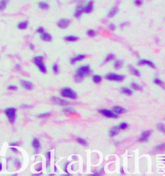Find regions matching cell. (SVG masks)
<instances>
[{
    "label": "cell",
    "mask_w": 165,
    "mask_h": 176,
    "mask_svg": "<svg viewBox=\"0 0 165 176\" xmlns=\"http://www.w3.org/2000/svg\"><path fill=\"white\" fill-rule=\"evenodd\" d=\"M53 70L55 74H57V73L59 72V68H58V66H57V65H54V66H53Z\"/></svg>",
    "instance_id": "e575fe53"
},
{
    "label": "cell",
    "mask_w": 165,
    "mask_h": 176,
    "mask_svg": "<svg viewBox=\"0 0 165 176\" xmlns=\"http://www.w3.org/2000/svg\"><path fill=\"white\" fill-rule=\"evenodd\" d=\"M43 61V57L42 56H36L34 60V63L38 66L41 72L43 73H46V68Z\"/></svg>",
    "instance_id": "6da1fadb"
},
{
    "label": "cell",
    "mask_w": 165,
    "mask_h": 176,
    "mask_svg": "<svg viewBox=\"0 0 165 176\" xmlns=\"http://www.w3.org/2000/svg\"><path fill=\"white\" fill-rule=\"evenodd\" d=\"M51 101L53 104H55V105H65L68 104V102H66L65 100H63L61 99H60L58 97H52L51 99Z\"/></svg>",
    "instance_id": "ba28073f"
},
{
    "label": "cell",
    "mask_w": 165,
    "mask_h": 176,
    "mask_svg": "<svg viewBox=\"0 0 165 176\" xmlns=\"http://www.w3.org/2000/svg\"><path fill=\"white\" fill-rule=\"evenodd\" d=\"M100 113L102 114L103 115H104L105 116L107 117H112V118H116L117 116V114H115V113H114L112 111L108 110H100Z\"/></svg>",
    "instance_id": "52a82bcc"
},
{
    "label": "cell",
    "mask_w": 165,
    "mask_h": 176,
    "mask_svg": "<svg viewBox=\"0 0 165 176\" xmlns=\"http://www.w3.org/2000/svg\"><path fill=\"white\" fill-rule=\"evenodd\" d=\"M21 85L26 90H31L33 87V85H32V83L27 81H21Z\"/></svg>",
    "instance_id": "5bb4252c"
},
{
    "label": "cell",
    "mask_w": 165,
    "mask_h": 176,
    "mask_svg": "<svg viewBox=\"0 0 165 176\" xmlns=\"http://www.w3.org/2000/svg\"><path fill=\"white\" fill-rule=\"evenodd\" d=\"M138 65H146L150 66V67H152V68H155V66H154V65L153 64V63L150 61H148V60H141V61L138 63Z\"/></svg>",
    "instance_id": "9a60e30c"
},
{
    "label": "cell",
    "mask_w": 165,
    "mask_h": 176,
    "mask_svg": "<svg viewBox=\"0 0 165 176\" xmlns=\"http://www.w3.org/2000/svg\"><path fill=\"white\" fill-rule=\"evenodd\" d=\"M11 150H12V151H14V152H17V150H16V149H15V148H11Z\"/></svg>",
    "instance_id": "7dc6e473"
},
{
    "label": "cell",
    "mask_w": 165,
    "mask_h": 176,
    "mask_svg": "<svg viewBox=\"0 0 165 176\" xmlns=\"http://www.w3.org/2000/svg\"><path fill=\"white\" fill-rule=\"evenodd\" d=\"M108 29H110V30L114 31L115 29V25L114 24H113V23H110L108 25Z\"/></svg>",
    "instance_id": "8d00e7d4"
},
{
    "label": "cell",
    "mask_w": 165,
    "mask_h": 176,
    "mask_svg": "<svg viewBox=\"0 0 165 176\" xmlns=\"http://www.w3.org/2000/svg\"><path fill=\"white\" fill-rule=\"evenodd\" d=\"M41 38L42 40H44L45 41H50L52 40V36H51L50 34L49 33H46L45 32L41 34Z\"/></svg>",
    "instance_id": "4fadbf2b"
},
{
    "label": "cell",
    "mask_w": 165,
    "mask_h": 176,
    "mask_svg": "<svg viewBox=\"0 0 165 176\" xmlns=\"http://www.w3.org/2000/svg\"><path fill=\"white\" fill-rule=\"evenodd\" d=\"M78 38L76 37V36H74V35H68V36H66L65 38V40L67 41H70V42H74L77 41Z\"/></svg>",
    "instance_id": "7402d4cb"
},
{
    "label": "cell",
    "mask_w": 165,
    "mask_h": 176,
    "mask_svg": "<svg viewBox=\"0 0 165 176\" xmlns=\"http://www.w3.org/2000/svg\"><path fill=\"white\" fill-rule=\"evenodd\" d=\"M117 11H118V10H117V8L116 7H113L112 9L110 10V11L108 12V15L109 18H113L114 16L116 15V14L117 13Z\"/></svg>",
    "instance_id": "ffe728a7"
},
{
    "label": "cell",
    "mask_w": 165,
    "mask_h": 176,
    "mask_svg": "<svg viewBox=\"0 0 165 176\" xmlns=\"http://www.w3.org/2000/svg\"><path fill=\"white\" fill-rule=\"evenodd\" d=\"M123 63L122 61H116L114 63V68L115 69H120L123 66Z\"/></svg>",
    "instance_id": "cb8c5ba5"
},
{
    "label": "cell",
    "mask_w": 165,
    "mask_h": 176,
    "mask_svg": "<svg viewBox=\"0 0 165 176\" xmlns=\"http://www.w3.org/2000/svg\"><path fill=\"white\" fill-rule=\"evenodd\" d=\"M30 48L31 49H34V46L32 44H30Z\"/></svg>",
    "instance_id": "f6af8a7d"
},
{
    "label": "cell",
    "mask_w": 165,
    "mask_h": 176,
    "mask_svg": "<svg viewBox=\"0 0 165 176\" xmlns=\"http://www.w3.org/2000/svg\"><path fill=\"white\" fill-rule=\"evenodd\" d=\"M2 170V164L1 163H0V171Z\"/></svg>",
    "instance_id": "bcb514c9"
},
{
    "label": "cell",
    "mask_w": 165,
    "mask_h": 176,
    "mask_svg": "<svg viewBox=\"0 0 165 176\" xmlns=\"http://www.w3.org/2000/svg\"><path fill=\"white\" fill-rule=\"evenodd\" d=\"M115 57V55L112 54H110L109 55L107 56V57H106L105 59V61H111V60H112L114 59Z\"/></svg>",
    "instance_id": "1f68e13d"
},
{
    "label": "cell",
    "mask_w": 165,
    "mask_h": 176,
    "mask_svg": "<svg viewBox=\"0 0 165 176\" xmlns=\"http://www.w3.org/2000/svg\"><path fill=\"white\" fill-rule=\"evenodd\" d=\"M150 134H151V131H149V130L143 132L141 135V137L139 138V141L140 142H145V141H147L148 139L150 136Z\"/></svg>",
    "instance_id": "30bf717a"
},
{
    "label": "cell",
    "mask_w": 165,
    "mask_h": 176,
    "mask_svg": "<svg viewBox=\"0 0 165 176\" xmlns=\"http://www.w3.org/2000/svg\"><path fill=\"white\" fill-rule=\"evenodd\" d=\"M85 57V55H83V54H79V55H78L75 57H74V58H72V59L71 60V61H70L71 64L75 63V62L77 61H81V60H83Z\"/></svg>",
    "instance_id": "ac0fdd59"
},
{
    "label": "cell",
    "mask_w": 165,
    "mask_h": 176,
    "mask_svg": "<svg viewBox=\"0 0 165 176\" xmlns=\"http://www.w3.org/2000/svg\"><path fill=\"white\" fill-rule=\"evenodd\" d=\"M127 127H128L127 123H121V125H120L119 128L122 129V130H124V129H125V128H126Z\"/></svg>",
    "instance_id": "836d02e7"
},
{
    "label": "cell",
    "mask_w": 165,
    "mask_h": 176,
    "mask_svg": "<svg viewBox=\"0 0 165 176\" xmlns=\"http://www.w3.org/2000/svg\"><path fill=\"white\" fill-rule=\"evenodd\" d=\"M83 12V7H82L81 5H79V6H77V9L74 12V16L76 18H79Z\"/></svg>",
    "instance_id": "7c38bea8"
},
{
    "label": "cell",
    "mask_w": 165,
    "mask_h": 176,
    "mask_svg": "<svg viewBox=\"0 0 165 176\" xmlns=\"http://www.w3.org/2000/svg\"><path fill=\"white\" fill-rule=\"evenodd\" d=\"M143 3V0H134V4L136 6L140 7Z\"/></svg>",
    "instance_id": "d6a6232c"
},
{
    "label": "cell",
    "mask_w": 165,
    "mask_h": 176,
    "mask_svg": "<svg viewBox=\"0 0 165 176\" xmlns=\"http://www.w3.org/2000/svg\"><path fill=\"white\" fill-rule=\"evenodd\" d=\"M87 35L88 36H90V37H94L95 35V31L94 30L90 29V30H88L87 31Z\"/></svg>",
    "instance_id": "4dcf8cb0"
},
{
    "label": "cell",
    "mask_w": 165,
    "mask_h": 176,
    "mask_svg": "<svg viewBox=\"0 0 165 176\" xmlns=\"http://www.w3.org/2000/svg\"><path fill=\"white\" fill-rule=\"evenodd\" d=\"M130 72L132 73L133 75H136V76H140V72H139V71L138 70H137L136 68H132L131 67L130 68Z\"/></svg>",
    "instance_id": "484cf974"
},
{
    "label": "cell",
    "mask_w": 165,
    "mask_h": 176,
    "mask_svg": "<svg viewBox=\"0 0 165 176\" xmlns=\"http://www.w3.org/2000/svg\"><path fill=\"white\" fill-rule=\"evenodd\" d=\"M61 95L63 97H69L70 99H75L77 97L76 93L71 88H64L61 91Z\"/></svg>",
    "instance_id": "7a4b0ae2"
},
{
    "label": "cell",
    "mask_w": 165,
    "mask_h": 176,
    "mask_svg": "<svg viewBox=\"0 0 165 176\" xmlns=\"http://www.w3.org/2000/svg\"><path fill=\"white\" fill-rule=\"evenodd\" d=\"M93 81L95 83H99L101 81V77H100L99 75H95L93 77Z\"/></svg>",
    "instance_id": "f546056e"
},
{
    "label": "cell",
    "mask_w": 165,
    "mask_h": 176,
    "mask_svg": "<svg viewBox=\"0 0 165 176\" xmlns=\"http://www.w3.org/2000/svg\"><path fill=\"white\" fill-rule=\"evenodd\" d=\"M28 21H21L18 24V29H21V30H24L26 29L28 26Z\"/></svg>",
    "instance_id": "e0dca14e"
},
{
    "label": "cell",
    "mask_w": 165,
    "mask_h": 176,
    "mask_svg": "<svg viewBox=\"0 0 165 176\" xmlns=\"http://www.w3.org/2000/svg\"><path fill=\"white\" fill-rule=\"evenodd\" d=\"M126 23L125 22V23H121V27H124V26H125L126 25Z\"/></svg>",
    "instance_id": "ee69618b"
},
{
    "label": "cell",
    "mask_w": 165,
    "mask_h": 176,
    "mask_svg": "<svg viewBox=\"0 0 165 176\" xmlns=\"http://www.w3.org/2000/svg\"><path fill=\"white\" fill-rule=\"evenodd\" d=\"M130 86H131V88L135 90H141L142 89V87L139 85L135 83H132Z\"/></svg>",
    "instance_id": "d4e9b609"
},
{
    "label": "cell",
    "mask_w": 165,
    "mask_h": 176,
    "mask_svg": "<svg viewBox=\"0 0 165 176\" xmlns=\"http://www.w3.org/2000/svg\"><path fill=\"white\" fill-rule=\"evenodd\" d=\"M70 25V20L67 18H63L58 21L57 26L59 28L62 29H65L67 28Z\"/></svg>",
    "instance_id": "5b68a950"
},
{
    "label": "cell",
    "mask_w": 165,
    "mask_h": 176,
    "mask_svg": "<svg viewBox=\"0 0 165 176\" xmlns=\"http://www.w3.org/2000/svg\"><path fill=\"white\" fill-rule=\"evenodd\" d=\"M118 133H119V127L114 126L110 129V132H109V135H110V136L113 137L118 134Z\"/></svg>",
    "instance_id": "2e32d148"
},
{
    "label": "cell",
    "mask_w": 165,
    "mask_h": 176,
    "mask_svg": "<svg viewBox=\"0 0 165 176\" xmlns=\"http://www.w3.org/2000/svg\"><path fill=\"white\" fill-rule=\"evenodd\" d=\"M93 8H94V2L92 1H90L86 5V6L83 7V12L85 13H90L92 11Z\"/></svg>",
    "instance_id": "9c48e42d"
},
{
    "label": "cell",
    "mask_w": 165,
    "mask_h": 176,
    "mask_svg": "<svg viewBox=\"0 0 165 176\" xmlns=\"http://www.w3.org/2000/svg\"><path fill=\"white\" fill-rule=\"evenodd\" d=\"M122 92L127 96H131L132 94V91L129 88H122Z\"/></svg>",
    "instance_id": "4316f807"
},
{
    "label": "cell",
    "mask_w": 165,
    "mask_h": 176,
    "mask_svg": "<svg viewBox=\"0 0 165 176\" xmlns=\"http://www.w3.org/2000/svg\"><path fill=\"white\" fill-rule=\"evenodd\" d=\"M5 114H7L9 121L10 123H13L15 117V109L14 108H9L5 111Z\"/></svg>",
    "instance_id": "3957f363"
},
{
    "label": "cell",
    "mask_w": 165,
    "mask_h": 176,
    "mask_svg": "<svg viewBox=\"0 0 165 176\" xmlns=\"http://www.w3.org/2000/svg\"><path fill=\"white\" fill-rule=\"evenodd\" d=\"M64 112L67 114V113L73 112H74V110H73V109H72V108H65V109L64 110Z\"/></svg>",
    "instance_id": "f35d334b"
},
{
    "label": "cell",
    "mask_w": 165,
    "mask_h": 176,
    "mask_svg": "<svg viewBox=\"0 0 165 176\" xmlns=\"http://www.w3.org/2000/svg\"><path fill=\"white\" fill-rule=\"evenodd\" d=\"M157 150H163L165 149V145L164 144H162V145H159L157 147Z\"/></svg>",
    "instance_id": "60d3db41"
},
{
    "label": "cell",
    "mask_w": 165,
    "mask_h": 176,
    "mask_svg": "<svg viewBox=\"0 0 165 176\" xmlns=\"http://www.w3.org/2000/svg\"><path fill=\"white\" fill-rule=\"evenodd\" d=\"M8 88L10 89V90H17V87H16L15 86H14V85H10V86H9V87H8Z\"/></svg>",
    "instance_id": "b9f144b4"
},
{
    "label": "cell",
    "mask_w": 165,
    "mask_h": 176,
    "mask_svg": "<svg viewBox=\"0 0 165 176\" xmlns=\"http://www.w3.org/2000/svg\"><path fill=\"white\" fill-rule=\"evenodd\" d=\"M38 7L39 8L42 10H47V9L49 8V5L47 3L45 2V1H40L39 3H38Z\"/></svg>",
    "instance_id": "d6986e66"
},
{
    "label": "cell",
    "mask_w": 165,
    "mask_h": 176,
    "mask_svg": "<svg viewBox=\"0 0 165 176\" xmlns=\"http://www.w3.org/2000/svg\"><path fill=\"white\" fill-rule=\"evenodd\" d=\"M7 2L6 0H1L0 1V11H3L7 7Z\"/></svg>",
    "instance_id": "44dd1931"
},
{
    "label": "cell",
    "mask_w": 165,
    "mask_h": 176,
    "mask_svg": "<svg viewBox=\"0 0 165 176\" xmlns=\"http://www.w3.org/2000/svg\"><path fill=\"white\" fill-rule=\"evenodd\" d=\"M113 112L115 113V114H123L126 112V110L125 108L118 106H115L112 108Z\"/></svg>",
    "instance_id": "8fae6325"
},
{
    "label": "cell",
    "mask_w": 165,
    "mask_h": 176,
    "mask_svg": "<svg viewBox=\"0 0 165 176\" xmlns=\"http://www.w3.org/2000/svg\"><path fill=\"white\" fill-rule=\"evenodd\" d=\"M90 70L88 66H83L78 69L77 71V74L79 75H81L82 77H85V75H88L90 73Z\"/></svg>",
    "instance_id": "277c9868"
},
{
    "label": "cell",
    "mask_w": 165,
    "mask_h": 176,
    "mask_svg": "<svg viewBox=\"0 0 165 176\" xmlns=\"http://www.w3.org/2000/svg\"><path fill=\"white\" fill-rule=\"evenodd\" d=\"M36 31H37V32H38V33H40L41 34L42 33H43V32H44L45 30L43 27H39V28L36 30Z\"/></svg>",
    "instance_id": "74e56055"
},
{
    "label": "cell",
    "mask_w": 165,
    "mask_h": 176,
    "mask_svg": "<svg viewBox=\"0 0 165 176\" xmlns=\"http://www.w3.org/2000/svg\"><path fill=\"white\" fill-rule=\"evenodd\" d=\"M106 79L111 81H121L124 78L123 75H117L114 74H109L106 76Z\"/></svg>",
    "instance_id": "8992f818"
},
{
    "label": "cell",
    "mask_w": 165,
    "mask_h": 176,
    "mask_svg": "<svg viewBox=\"0 0 165 176\" xmlns=\"http://www.w3.org/2000/svg\"><path fill=\"white\" fill-rule=\"evenodd\" d=\"M154 83L155 84H157V85H161L162 83H163L161 80H159V79H155V80H154Z\"/></svg>",
    "instance_id": "ab89813d"
},
{
    "label": "cell",
    "mask_w": 165,
    "mask_h": 176,
    "mask_svg": "<svg viewBox=\"0 0 165 176\" xmlns=\"http://www.w3.org/2000/svg\"><path fill=\"white\" fill-rule=\"evenodd\" d=\"M77 142L79 143H80L81 145L83 146H87V143H86V141L84 139H82V138H77Z\"/></svg>",
    "instance_id": "83f0119b"
},
{
    "label": "cell",
    "mask_w": 165,
    "mask_h": 176,
    "mask_svg": "<svg viewBox=\"0 0 165 176\" xmlns=\"http://www.w3.org/2000/svg\"><path fill=\"white\" fill-rule=\"evenodd\" d=\"M32 146H33V147L36 149V150H38L40 148V141H38V139H34L32 141Z\"/></svg>",
    "instance_id": "603a6c76"
},
{
    "label": "cell",
    "mask_w": 165,
    "mask_h": 176,
    "mask_svg": "<svg viewBox=\"0 0 165 176\" xmlns=\"http://www.w3.org/2000/svg\"><path fill=\"white\" fill-rule=\"evenodd\" d=\"M50 116V114L49 113H45V114H42L40 115L39 116V117H41V118H46Z\"/></svg>",
    "instance_id": "d590c367"
},
{
    "label": "cell",
    "mask_w": 165,
    "mask_h": 176,
    "mask_svg": "<svg viewBox=\"0 0 165 176\" xmlns=\"http://www.w3.org/2000/svg\"><path fill=\"white\" fill-rule=\"evenodd\" d=\"M157 129H158L159 130H160L161 132L165 133V125H164V124H163V123L158 124L157 126Z\"/></svg>",
    "instance_id": "f1b7e54d"
},
{
    "label": "cell",
    "mask_w": 165,
    "mask_h": 176,
    "mask_svg": "<svg viewBox=\"0 0 165 176\" xmlns=\"http://www.w3.org/2000/svg\"><path fill=\"white\" fill-rule=\"evenodd\" d=\"M10 145H12V146H15V145H18V143H12L10 144Z\"/></svg>",
    "instance_id": "7bdbcfd3"
}]
</instances>
